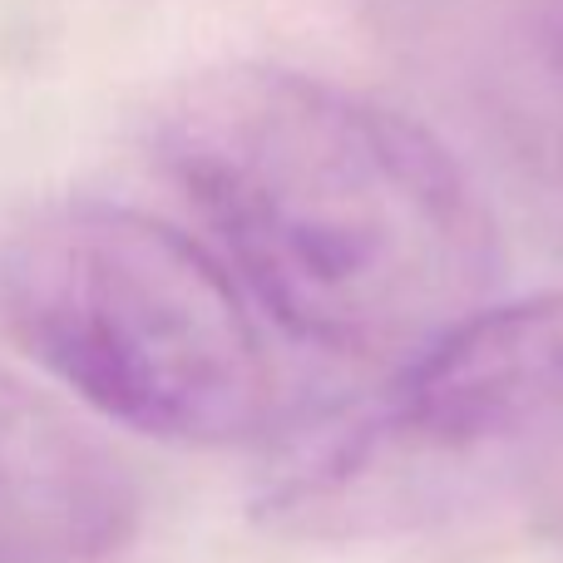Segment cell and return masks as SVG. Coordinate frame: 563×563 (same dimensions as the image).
<instances>
[{
    "instance_id": "obj_4",
    "label": "cell",
    "mask_w": 563,
    "mask_h": 563,
    "mask_svg": "<svg viewBox=\"0 0 563 563\" xmlns=\"http://www.w3.org/2000/svg\"><path fill=\"white\" fill-rule=\"evenodd\" d=\"M129 529V470L89 426L0 371V563H99Z\"/></svg>"
},
{
    "instance_id": "obj_2",
    "label": "cell",
    "mask_w": 563,
    "mask_h": 563,
    "mask_svg": "<svg viewBox=\"0 0 563 563\" xmlns=\"http://www.w3.org/2000/svg\"><path fill=\"white\" fill-rule=\"evenodd\" d=\"M0 311L40 366L144 435L243 445L282 430L253 297L168 223L104 203L30 218L0 253Z\"/></svg>"
},
{
    "instance_id": "obj_3",
    "label": "cell",
    "mask_w": 563,
    "mask_h": 563,
    "mask_svg": "<svg viewBox=\"0 0 563 563\" xmlns=\"http://www.w3.org/2000/svg\"><path fill=\"white\" fill-rule=\"evenodd\" d=\"M563 435V291L485 301L361 410L287 440L267 485L297 525L410 519Z\"/></svg>"
},
{
    "instance_id": "obj_1",
    "label": "cell",
    "mask_w": 563,
    "mask_h": 563,
    "mask_svg": "<svg viewBox=\"0 0 563 563\" xmlns=\"http://www.w3.org/2000/svg\"><path fill=\"white\" fill-rule=\"evenodd\" d=\"M158 164L247 297L297 341L396 371L495 301L485 203L420 124L277 65L188 79Z\"/></svg>"
}]
</instances>
